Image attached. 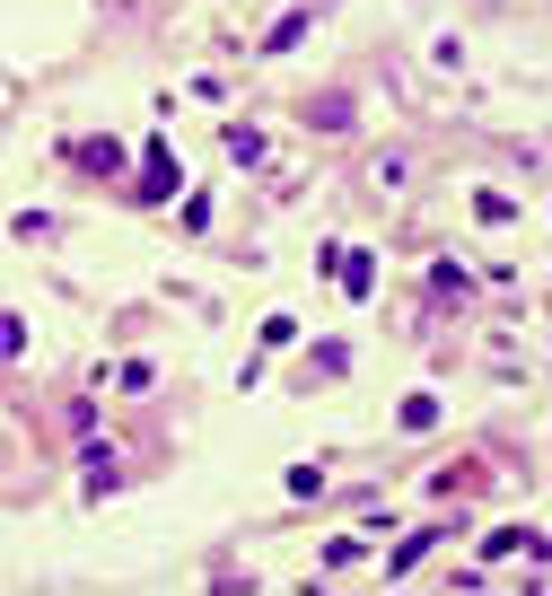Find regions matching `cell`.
Segmentation results:
<instances>
[{"label":"cell","mask_w":552,"mask_h":596,"mask_svg":"<svg viewBox=\"0 0 552 596\" xmlns=\"http://www.w3.org/2000/svg\"><path fill=\"white\" fill-rule=\"evenodd\" d=\"M333 263H342V299H368V281H377L368 254H333Z\"/></svg>","instance_id":"6da1fadb"}]
</instances>
